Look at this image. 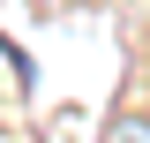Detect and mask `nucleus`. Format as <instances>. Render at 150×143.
I'll return each instance as SVG.
<instances>
[{"instance_id":"1","label":"nucleus","mask_w":150,"mask_h":143,"mask_svg":"<svg viewBox=\"0 0 150 143\" xmlns=\"http://www.w3.org/2000/svg\"><path fill=\"white\" fill-rule=\"evenodd\" d=\"M105 143H150V121H135V113H128V121L105 128Z\"/></svg>"}]
</instances>
